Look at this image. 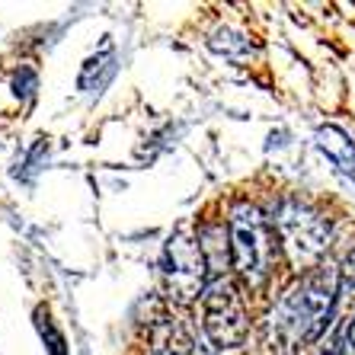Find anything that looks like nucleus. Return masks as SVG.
Masks as SVG:
<instances>
[{"label": "nucleus", "instance_id": "obj_1", "mask_svg": "<svg viewBox=\"0 0 355 355\" xmlns=\"http://www.w3.org/2000/svg\"><path fill=\"white\" fill-rule=\"evenodd\" d=\"M336 291H339L336 269H317L314 275H307L301 285H295L288 295L282 297V304L272 314V330L285 343L320 336V330L330 320Z\"/></svg>", "mask_w": 355, "mask_h": 355}, {"label": "nucleus", "instance_id": "obj_2", "mask_svg": "<svg viewBox=\"0 0 355 355\" xmlns=\"http://www.w3.org/2000/svg\"><path fill=\"white\" fill-rule=\"evenodd\" d=\"M231 263L240 272V279H247L250 285H263L269 279L275 259V243L269 234V224L259 215L257 205L240 202L231 211Z\"/></svg>", "mask_w": 355, "mask_h": 355}, {"label": "nucleus", "instance_id": "obj_3", "mask_svg": "<svg viewBox=\"0 0 355 355\" xmlns=\"http://www.w3.org/2000/svg\"><path fill=\"white\" fill-rule=\"evenodd\" d=\"M275 224L282 234V250L297 272L320 263V257L327 253V243H330V221L327 218L301 202H282Z\"/></svg>", "mask_w": 355, "mask_h": 355}, {"label": "nucleus", "instance_id": "obj_4", "mask_svg": "<svg viewBox=\"0 0 355 355\" xmlns=\"http://www.w3.org/2000/svg\"><path fill=\"white\" fill-rule=\"evenodd\" d=\"M202 317H205V333L218 349H237L247 339V307L240 297L237 285L231 279L208 282V288L202 291Z\"/></svg>", "mask_w": 355, "mask_h": 355}, {"label": "nucleus", "instance_id": "obj_5", "mask_svg": "<svg viewBox=\"0 0 355 355\" xmlns=\"http://www.w3.org/2000/svg\"><path fill=\"white\" fill-rule=\"evenodd\" d=\"M205 250L196 240L182 237H170L164 250V285L170 291V297L176 301H192L196 295L208 288L205 285Z\"/></svg>", "mask_w": 355, "mask_h": 355}, {"label": "nucleus", "instance_id": "obj_6", "mask_svg": "<svg viewBox=\"0 0 355 355\" xmlns=\"http://www.w3.org/2000/svg\"><path fill=\"white\" fill-rule=\"evenodd\" d=\"M317 148L339 166V173L355 182V144L349 141L346 132H339L333 125H323L320 132H317Z\"/></svg>", "mask_w": 355, "mask_h": 355}, {"label": "nucleus", "instance_id": "obj_7", "mask_svg": "<svg viewBox=\"0 0 355 355\" xmlns=\"http://www.w3.org/2000/svg\"><path fill=\"white\" fill-rule=\"evenodd\" d=\"M339 285H343V288H349V285H355V253L346 259V266H343V275H339Z\"/></svg>", "mask_w": 355, "mask_h": 355}, {"label": "nucleus", "instance_id": "obj_8", "mask_svg": "<svg viewBox=\"0 0 355 355\" xmlns=\"http://www.w3.org/2000/svg\"><path fill=\"white\" fill-rule=\"evenodd\" d=\"M349 346H352V352H355V320H352V327H349Z\"/></svg>", "mask_w": 355, "mask_h": 355}, {"label": "nucleus", "instance_id": "obj_9", "mask_svg": "<svg viewBox=\"0 0 355 355\" xmlns=\"http://www.w3.org/2000/svg\"><path fill=\"white\" fill-rule=\"evenodd\" d=\"M323 355H343V352H339V346H330V349H327V352H323Z\"/></svg>", "mask_w": 355, "mask_h": 355}]
</instances>
